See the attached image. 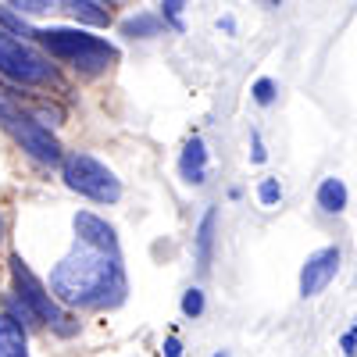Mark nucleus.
Returning a JSON list of instances; mask_svg holds the SVG:
<instances>
[{"label": "nucleus", "mask_w": 357, "mask_h": 357, "mask_svg": "<svg viewBox=\"0 0 357 357\" xmlns=\"http://www.w3.org/2000/svg\"><path fill=\"white\" fill-rule=\"evenodd\" d=\"M50 293L61 304H79V307L118 304L126 293V275L118 268V254H104L86 243L75 247L50 272Z\"/></svg>", "instance_id": "f257e3e1"}, {"label": "nucleus", "mask_w": 357, "mask_h": 357, "mask_svg": "<svg viewBox=\"0 0 357 357\" xmlns=\"http://www.w3.org/2000/svg\"><path fill=\"white\" fill-rule=\"evenodd\" d=\"M336 272H340V250L336 247H325V250L311 254L307 264H304V272H301V293L304 296H318L325 286L336 279Z\"/></svg>", "instance_id": "0eeeda50"}, {"label": "nucleus", "mask_w": 357, "mask_h": 357, "mask_svg": "<svg viewBox=\"0 0 357 357\" xmlns=\"http://www.w3.org/2000/svg\"><path fill=\"white\" fill-rule=\"evenodd\" d=\"M122 33H126V36H158V33H161V18H154V15L129 18V22L122 25Z\"/></svg>", "instance_id": "4468645a"}, {"label": "nucleus", "mask_w": 357, "mask_h": 357, "mask_svg": "<svg viewBox=\"0 0 357 357\" xmlns=\"http://www.w3.org/2000/svg\"><path fill=\"white\" fill-rule=\"evenodd\" d=\"M75 232H79V240L86 247H93V250H104V254H118V240H114V229L97 218V215H75Z\"/></svg>", "instance_id": "6e6552de"}, {"label": "nucleus", "mask_w": 357, "mask_h": 357, "mask_svg": "<svg viewBox=\"0 0 357 357\" xmlns=\"http://www.w3.org/2000/svg\"><path fill=\"white\" fill-rule=\"evenodd\" d=\"M0 129H4L15 143H22V151H29L36 161H47V165L61 161V143L50 136L47 126H40L36 118H29L4 89H0Z\"/></svg>", "instance_id": "7ed1b4c3"}, {"label": "nucleus", "mask_w": 357, "mask_h": 357, "mask_svg": "<svg viewBox=\"0 0 357 357\" xmlns=\"http://www.w3.org/2000/svg\"><path fill=\"white\" fill-rule=\"evenodd\" d=\"M0 240H4V215H0Z\"/></svg>", "instance_id": "b1692460"}, {"label": "nucleus", "mask_w": 357, "mask_h": 357, "mask_svg": "<svg viewBox=\"0 0 357 357\" xmlns=\"http://www.w3.org/2000/svg\"><path fill=\"white\" fill-rule=\"evenodd\" d=\"M104 4H114V0H104Z\"/></svg>", "instance_id": "393cba45"}, {"label": "nucleus", "mask_w": 357, "mask_h": 357, "mask_svg": "<svg viewBox=\"0 0 357 357\" xmlns=\"http://www.w3.org/2000/svg\"><path fill=\"white\" fill-rule=\"evenodd\" d=\"M318 204L329 215H340L343 207H347V186L340 183V178H325V183L318 186Z\"/></svg>", "instance_id": "f8f14e48"}, {"label": "nucleus", "mask_w": 357, "mask_h": 357, "mask_svg": "<svg viewBox=\"0 0 357 357\" xmlns=\"http://www.w3.org/2000/svg\"><path fill=\"white\" fill-rule=\"evenodd\" d=\"M178 168H183V178L186 183H204V172H207V151L200 139H190L186 151H183V161H178Z\"/></svg>", "instance_id": "9d476101"}, {"label": "nucleus", "mask_w": 357, "mask_h": 357, "mask_svg": "<svg viewBox=\"0 0 357 357\" xmlns=\"http://www.w3.org/2000/svg\"><path fill=\"white\" fill-rule=\"evenodd\" d=\"M272 4H279V0H272Z\"/></svg>", "instance_id": "bb28decb"}, {"label": "nucleus", "mask_w": 357, "mask_h": 357, "mask_svg": "<svg viewBox=\"0 0 357 357\" xmlns=\"http://www.w3.org/2000/svg\"><path fill=\"white\" fill-rule=\"evenodd\" d=\"M61 4H65V11H72L75 18H82L89 25H107L111 22V15L97 4V0H61Z\"/></svg>", "instance_id": "ddd939ff"}, {"label": "nucleus", "mask_w": 357, "mask_h": 357, "mask_svg": "<svg viewBox=\"0 0 357 357\" xmlns=\"http://www.w3.org/2000/svg\"><path fill=\"white\" fill-rule=\"evenodd\" d=\"M183 311H186L190 318H197V314L204 311V293H200V289H190V293L183 296Z\"/></svg>", "instance_id": "6ab92c4d"}, {"label": "nucleus", "mask_w": 357, "mask_h": 357, "mask_svg": "<svg viewBox=\"0 0 357 357\" xmlns=\"http://www.w3.org/2000/svg\"><path fill=\"white\" fill-rule=\"evenodd\" d=\"M165 354H168V357H183V347H178V340H168V343H165Z\"/></svg>", "instance_id": "412c9836"}, {"label": "nucleus", "mask_w": 357, "mask_h": 357, "mask_svg": "<svg viewBox=\"0 0 357 357\" xmlns=\"http://www.w3.org/2000/svg\"><path fill=\"white\" fill-rule=\"evenodd\" d=\"M8 4L18 8V11H25V15H43V11L54 8V0H8Z\"/></svg>", "instance_id": "dca6fc26"}, {"label": "nucleus", "mask_w": 357, "mask_h": 357, "mask_svg": "<svg viewBox=\"0 0 357 357\" xmlns=\"http://www.w3.org/2000/svg\"><path fill=\"white\" fill-rule=\"evenodd\" d=\"M254 161H264V146H261L257 136H254Z\"/></svg>", "instance_id": "5701e85b"}, {"label": "nucleus", "mask_w": 357, "mask_h": 357, "mask_svg": "<svg viewBox=\"0 0 357 357\" xmlns=\"http://www.w3.org/2000/svg\"><path fill=\"white\" fill-rule=\"evenodd\" d=\"M65 183H68V190L97 200V204H114L122 197V183L114 178V172L89 154L65 158Z\"/></svg>", "instance_id": "39448f33"}, {"label": "nucleus", "mask_w": 357, "mask_h": 357, "mask_svg": "<svg viewBox=\"0 0 357 357\" xmlns=\"http://www.w3.org/2000/svg\"><path fill=\"white\" fill-rule=\"evenodd\" d=\"M0 25L4 29H11V33H22V36H36V29H29L18 15H11L8 8H0Z\"/></svg>", "instance_id": "2eb2a0df"}, {"label": "nucleus", "mask_w": 357, "mask_h": 357, "mask_svg": "<svg viewBox=\"0 0 357 357\" xmlns=\"http://www.w3.org/2000/svg\"><path fill=\"white\" fill-rule=\"evenodd\" d=\"M257 197H261V204H279L282 190H279V183H275V178H264V183H261V190H257Z\"/></svg>", "instance_id": "aec40b11"}, {"label": "nucleus", "mask_w": 357, "mask_h": 357, "mask_svg": "<svg viewBox=\"0 0 357 357\" xmlns=\"http://www.w3.org/2000/svg\"><path fill=\"white\" fill-rule=\"evenodd\" d=\"M165 18L175 25V29H183V8H186V0H165Z\"/></svg>", "instance_id": "f3484780"}, {"label": "nucleus", "mask_w": 357, "mask_h": 357, "mask_svg": "<svg viewBox=\"0 0 357 357\" xmlns=\"http://www.w3.org/2000/svg\"><path fill=\"white\" fill-rule=\"evenodd\" d=\"M215 222H218V211L211 207V211L204 215V222H200V232H197V268H200V272H207V268H211V247H215Z\"/></svg>", "instance_id": "9b49d317"}, {"label": "nucleus", "mask_w": 357, "mask_h": 357, "mask_svg": "<svg viewBox=\"0 0 357 357\" xmlns=\"http://www.w3.org/2000/svg\"><path fill=\"white\" fill-rule=\"evenodd\" d=\"M0 357H29V350H25V329L11 314H0Z\"/></svg>", "instance_id": "1a4fd4ad"}, {"label": "nucleus", "mask_w": 357, "mask_h": 357, "mask_svg": "<svg viewBox=\"0 0 357 357\" xmlns=\"http://www.w3.org/2000/svg\"><path fill=\"white\" fill-rule=\"evenodd\" d=\"M215 357H225V354H215Z\"/></svg>", "instance_id": "a878e982"}, {"label": "nucleus", "mask_w": 357, "mask_h": 357, "mask_svg": "<svg viewBox=\"0 0 357 357\" xmlns=\"http://www.w3.org/2000/svg\"><path fill=\"white\" fill-rule=\"evenodd\" d=\"M354 340H357V333H347V336H343V350H347V354H354Z\"/></svg>", "instance_id": "4be33fe9"}, {"label": "nucleus", "mask_w": 357, "mask_h": 357, "mask_svg": "<svg viewBox=\"0 0 357 357\" xmlns=\"http://www.w3.org/2000/svg\"><path fill=\"white\" fill-rule=\"evenodd\" d=\"M36 40L54 57H61L65 65H72L82 75H97V72H104V68H111L118 61V50L107 40L89 36V33H82V29H40Z\"/></svg>", "instance_id": "f03ea898"}, {"label": "nucleus", "mask_w": 357, "mask_h": 357, "mask_svg": "<svg viewBox=\"0 0 357 357\" xmlns=\"http://www.w3.org/2000/svg\"><path fill=\"white\" fill-rule=\"evenodd\" d=\"M272 97H275V82L272 79H257L254 82V100L257 104H272Z\"/></svg>", "instance_id": "a211bd4d"}, {"label": "nucleus", "mask_w": 357, "mask_h": 357, "mask_svg": "<svg viewBox=\"0 0 357 357\" xmlns=\"http://www.w3.org/2000/svg\"><path fill=\"white\" fill-rule=\"evenodd\" d=\"M0 75L25 82V86H43L54 79V65H47L36 50L22 47L8 33H0Z\"/></svg>", "instance_id": "423d86ee"}, {"label": "nucleus", "mask_w": 357, "mask_h": 357, "mask_svg": "<svg viewBox=\"0 0 357 357\" xmlns=\"http://www.w3.org/2000/svg\"><path fill=\"white\" fill-rule=\"evenodd\" d=\"M11 275H15V286H18V293H22V304L33 311L36 321H47L57 336H72V333H75V321L54 304V296L43 289V282H40L33 272H29V264L22 261V254H11Z\"/></svg>", "instance_id": "20e7f679"}]
</instances>
